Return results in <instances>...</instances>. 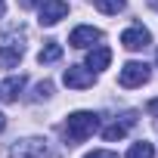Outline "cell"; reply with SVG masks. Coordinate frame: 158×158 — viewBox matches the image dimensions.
<instances>
[{
	"mask_svg": "<svg viewBox=\"0 0 158 158\" xmlns=\"http://www.w3.org/2000/svg\"><path fill=\"white\" fill-rule=\"evenodd\" d=\"M96 127H99V118L93 112H74V115H68L62 133H65V143L68 146H77V143H84L87 136H93Z\"/></svg>",
	"mask_w": 158,
	"mask_h": 158,
	"instance_id": "1",
	"label": "cell"
},
{
	"mask_svg": "<svg viewBox=\"0 0 158 158\" xmlns=\"http://www.w3.org/2000/svg\"><path fill=\"white\" fill-rule=\"evenodd\" d=\"M13 158H59L56 149H50L47 139H22L10 149Z\"/></svg>",
	"mask_w": 158,
	"mask_h": 158,
	"instance_id": "2",
	"label": "cell"
},
{
	"mask_svg": "<svg viewBox=\"0 0 158 158\" xmlns=\"http://www.w3.org/2000/svg\"><path fill=\"white\" fill-rule=\"evenodd\" d=\"M149 81V65L146 62H127L124 68H121V74H118V84L121 87H143Z\"/></svg>",
	"mask_w": 158,
	"mask_h": 158,
	"instance_id": "3",
	"label": "cell"
},
{
	"mask_svg": "<svg viewBox=\"0 0 158 158\" xmlns=\"http://www.w3.org/2000/svg\"><path fill=\"white\" fill-rule=\"evenodd\" d=\"M62 81L71 90H87V87H93V71L87 65H68L65 74H62Z\"/></svg>",
	"mask_w": 158,
	"mask_h": 158,
	"instance_id": "4",
	"label": "cell"
},
{
	"mask_svg": "<svg viewBox=\"0 0 158 158\" xmlns=\"http://www.w3.org/2000/svg\"><path fill=\"white\" fill-rule=\"evenodd\" d=\"M152 44V34L143 28V25H130V28H124L121 31V47L124 50H143V47H149Z\"/></svg>",
	"mask_w": 158,
	"mask_h": 158,
	"instance_id": "5",
	"label": "cell"
},
{
	"mask_svg": "<svg viewBox=\"0 0 158 158\" xmlns=\"http://www.w3.org/2000/svg\"><path fill=\"white\" fill-rule=\"evenodd\" d=\"M96 40H102V31L93 28V25H81V28H74V31L68 34V44H71L74 50H84V47H90V44H96Z\"/></svg>",
	"mask_w": 158,
	"mask_h": 158,
	"instance_id": "6",
	"label": "cell"
},
{
	"mask_svg": "<svg viewBox=\"0 0 158 158\" xmlns=\"http://www.w3.org/2000/svg\"><path fill=\"white\" fill-rule=\"evenodd\" d=\"M65 16H68V3L65 0H44L40 3V25H56Z\"/></svg>",
	"mask_w": 158,
	"mask_h": 158,
	"instance_id": "7",
	"label": "cell"
},
{
	"mask_svg": "<svg viewBox=\"0 0 158 158\" xmlns=\"http://www.w3.org/2000/svg\"><path fill=\"white\" fill-rule=\"evenodd\" d=\"M109 62H112V50L109 47H96V50L87 53V68L90 71H102Z\"/></svg>",
	"mask_w": 158,
	"mask_h": 158,
	"instance_id": "8",
	"label": "cell"
},
{
	"mask_svg": "<svg viewBox=\"0 0 158 158\" xmlns=\"http://www.w3.org/2000/svg\"><path fill=\"white\" fill-rule=\"evenodd\" d=\"M22 87H25V77H22V74H19V77H6V81L0 84V99L13 102V99L22 93Z\"/></svg>",
	"mask_w": 158,
	"mask_h": 158,
	"instance_id": "9",
	"label": "cell"
},
{
	"mask_svg": "<svg viewBox=\"0 0 158 158\" xmlns=\"http://www.w3.org/2000/svg\"><path fill=\"white\" fill-rule=\"evenodd\" d=\"M59 59H62V47H59L56 40H47L44 50L37 53V62H40V65H50V62H59Z\"/></svg>",
	"mask_w": 158,
	"mask_h": 158,
	"instance_id": "10",
	"label": "cell"
},
{
	"mask_svg": "<svg viewBox=\"0 0 158 158\" xmlns=\"http://www.w3.org/2000/svg\"><path fill=\"white\" fill-rule=\"evenodd\" d=\"M22 59V47H0V68H16Z\"/></svg>",
	"mask_w": 158,
	"mask_h": 158,
	"instance_id": "11",
	"label": "cell"
},
{
	"mask_svg": "<svg viewBox=\"0 0 158 158\" xmlns=\"http://www.w3.org/2000/svg\"><path fill=\"white\" fill-rule=\"evenodd\" d=\"M93 6H96L99 13H106V16H118V13L127 6V0H93Z\"/></svg>",
	"mask_w": 158,
	"mask_h": 158,
	"instance_id": "12",
	"label": "cell"
},
{
	"mask_svg": "<svg viewBox=\"0 0 158 158\" xmlns=\"http://www.w3.org/2000/svg\"><path fill=\"white\" fill-rule=\"evenodd\" d=\"M127 158H155V146L152 143H133L130 149H127Z\"/></svg>",
	"mask_w": 158,
	"mask_h": 158,
	"instance_id": "13",
	"label": "cell"
},
{
	"mask_svg": "<svg viewBox=\"0 0 158 158\" xmlns=\"http://www.w3.org/2000/svg\"><path fill=\"white\" fill-rule=\"evenodd\" d=\"M130 124H133V121H124V124H112V127H106V130H102V136H106L109 143H115V139H121V136L127 133V127H130Z\"/></svg>",
	"mask_w": 158,
	"mask_h": 158,
	"instance_id": "14",
	"label": "cell"
},
{
	"mask_svg": "<svg viewBox=\"0 0 158 158\" xmlns=\"http://www.w3.org/2000/svg\"><path fill=\"white\" fill-rule=\"evenodd\" d=\"M50 93H53V84H50V81H44V84L34 87V99H44V96H50Z\"/></svg>",
	"mask_w": 158,
	"mask_h": 158,
	"instance_id": "15",
	"label": "cell"
},
{
	"mask_svg": "<svg viewBox=\"0 0 158 158\" xmlns=\"http://www.w3.org/2000/svg\"><path fill=\"white\" fill-rule=\"evenodd\" d=\"M84 158H118V155L109 152V149H96V152H90V155H84Z\"/></svg>",
	"mask_w": 158,
	"mask_h": 158,
	"instance_id": "16",
	"label": "cell"
},
{
	"mask_svg": "<svg viewBox=\"0 0 158 158\" xmlns=\"http://www.w3.org/2000/svg\"><path fill=\"white\" fill-rule=\"evenodd\" d=\"M37 3H40V0H19V6H22V10H31V6H37Z\"/></svg>",
	"mask_w": 158,
	"mask_h": 158,
	"instance_id": "17",
	"label": "cell"
},
{
	"mask_svg": "<svg viewBox=\"0 0 158 158\" xmlns=\"http://www.w3.org/2000/svg\"><path fill=\"white\" fill-rule=\"evenodd\" d=\"M146 109H149V112H152V115H158V99H152V102H149V106H146Z\"/></svg>",
	"mask_w": 158,
	"mask_h": 158,
	"instance_id": "18",
	"label": "cell"
},
{
	"mask_svg": "<svg viewBox=\"0 0 158 158\" xmlns=\"http://www.w3.org/2000/svg\"><path fill=\"white\" fill-rule=\"evenodd\" d=\"M6 127V118H3V112H0V130H3Z\"/></svg>",
	"mask_w": 158,
	"mask_h": 158,
	"instance_id": "19",
	"label": "cell"
},
{
	"mask_svg": "<svg viewBox=\"0 0 158 158\" xmlns=\"http://www.w3.org/2000/svg\"><path fill=\"white\" fill-rule=\"evenodd\" d=\"M3 10H6V6H3V0H0V16H3Z\"/></svg>",
	"mask_w": 158,
	"mask_h": 158,
	"instance_id": "20",
	"label": "cell"
}]
</instances>
